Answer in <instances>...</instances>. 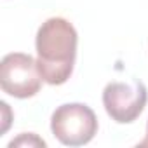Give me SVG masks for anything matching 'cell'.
<instances>
[{"instance_id": "obj_1", "label": "cell", "mask_w": 148, "mask_h": 148, "mask_svg": "<svg viewBox=\"0 0 148 148\" xmlns=\"http://www.w3.org/2000/svg\"><path fill=\"white\" fill-rule=\"evenodd\" d=\"M79 35L64 18H49L37 32V66L44 82L64 84L73 73Z\"/></svg>"}, {"instance_id": "obj_2", "label": "cell", "mask_w": 148, "mask_h": 148, "mask_svg": "<svg viewBox=\"0 0 148 148\" xmlns=\"http://www.w3.org/2000/svg\"><path fill=\"white\" fill-rule=\"evenodd\" d=\"M51 129L63 145L82 146L98 132V119L87 105L68 103L56 108L51 119Z\"/></svg>"}, {"instance_id": "obj_3", "label": "cell", "mask_w": 148, "mask_h": 148, "mask_svg": "<svg viewBox=\"0 0 148 148\" xmlns=\"http://www.w3.org/2000/svg\"><path fill=\"white\" fill-rule=\"evenodd\" d=\"M42 75L37 59L30 54L11 52L0 63V86L9 96L25 99L35 96L42 87Z\"/></svg>"}, {"instance_id": "obj_4", "label": "cell", "mask_w": 148, "mask_h": 148, "mask_svg": "<svg viewBox=\"0 0 148 148\" xmlns=\"http://www.w3.org/2000/svg\"><path fill=\"white\" fill-rule=\"evenodd\" d=\"M148 101V91L141 80L110 82L103 91V105L106 113L119 124H129L136 120L145 110Z\"/></svg>"}, {"instance_id": "obj_5", "label": "cell", "mask_w": 148, "mask_h": 148, "mask_svg": "<svg viewBox=\"0 0 148 148\" xmlns=\"http://www.w3.org/2000/svg\"><path fill=\"white\" fill-rule=\"evenodd\" d=\"M38 145V146H45V141L44 139H38L35 134H23L21 138H18V139H14V141H11L9 143V146H18V145Z\"/></svg>"}, {"instance_id": "obj_6", "label": "cell", "mask_w": 148, "mask_h": 148, "mask_svg": "<svg viewBox=\"0 0 148 148\" xmlns=\"http://www.w3.org/2000/svg\"><path fill=\"white\" fill-rule=\"evenodd\" d=\"M139 145H141V146H148V124H146V138H145Z\"/></svg>"}]
</instances>
